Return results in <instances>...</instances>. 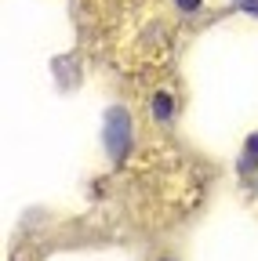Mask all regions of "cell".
<instances>
[{
    "mask_svg": "<svg viewBox=\"0 0 258 261\" xmlns=\"http://www.w3.org/2000/svg\"><path fill=\"white\" fill-rule=\"evenodd\" d=\"M127 135H131V120H127L124 109H113V113L106 116V142H109L113 156H124V149H127Z\"/></svg>",
    "mask_w": 258,
    "mask_h": 261,
    "instance_id": "1",
    "label": "cell"
},
{
    "mask_svg": "<svg viewBox=\"0 0 258 261\" xmlns=\"http://www.w3.org/2000/svg\"><path fill=\"white\" fill-rule=\"evenodd\" d=\"M153 113H156V120H168V116H171V98H168V94H156Z\"/></svg>",
    "mask_w": 258,
    "mask_h": 261,
    "instance_id": "2",
    "label": "cell"
},
{
    "mask_svg": "<svg viewBox=\"0 0 258 261\" xmlns=\"http://www.w3.org/2000/svg\"><path fill=\"white\" fill-rule=\"evenodd\" d=\"M251 163H258V135L247 138V160H244V167H251Z\"/></svg>",
    "mask_w": 258,
    "mask_h": 261,
    "instance_id": "3",
    "label": "cell"
},
{
    "mask_svg": "<svg viewBox=\"0 0 258 261\" xmlns=\"http://www.w3.org/2000/svg\"><path fill=\"white\" fill-rule=\"evenodd\" d=\"M178 8H182V11H197L200 0H178Z\"/></svg>",
    "mask_w": 258,
    "mask_h": 261,
    "instance_id": "4",
    "label": "cell"
}]
</instances>
